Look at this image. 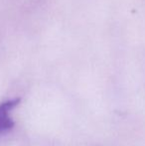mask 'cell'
I'll list each match as a JSON object with an SVG mask.
<instances>
[{"instance_id":"cell-1","label":"cell","mask_w":145,"mask_h":146,"mask_svg":"<svg viewBox=\"0 0 145 146\" xmlns=\"http://www.w3.org/2000/svg\"><path fill=\"white\" fill-rule=\"evenodd\" d=\"M20 98H14L0 104V134L8 132L14 127L15 122L12 119L11 112L20 104Z\"/></svg>"}]
</instances>
